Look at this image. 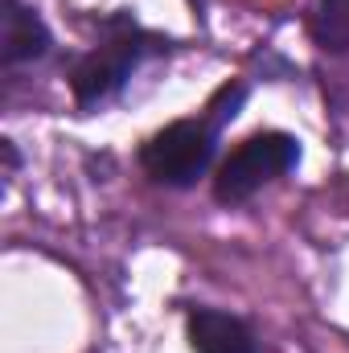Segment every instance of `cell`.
<instances>
[{"mask_svg": "<svg viewBox=\"0 0 349 353\" xmlns=\"http://www.w3.org/2000/svg\"><path fill=\"white\" fill-rule=\"evenodd\" d=\"M312 37L321 50L329 54H346L349 50V0H317L312 12Z\"/></svg>", "mask_w": 349, "mask_h": 353, "instance_id": "8992f818", "label": "cell"}, {"mask_svg": "<svg viewBox=\"0 0 349 353\" xmlns=\"http://www.w3.org/2000/svg\"><path fill=\"white\" fill-rule=\"evenodd\" d=\"M189 345H193V353H255L251 333L235 316L210 312V308L189 316Z\"/></svg>", "mask_w": 349, "mask_h": 353, "instance_id": "5b68a950", "label": "cell"}, {"mask_svg": "<svg viewBox=\"0 0 349 353\" xmlns=\"http://www.w3.org/2000/svg\"><path fill=\"white\" fill-rule=\"evenodd\" d=\"M214 136L218 128L210 119H177L144 144L140 165L161 185H193L214 161Z\"/></svg>", "mask_w": 349, "mask_h": 353, "instance_id": "7a4b0ae2", "label": "cell"}, {"mask_svg": "<svg viewBox=\"0 0 349 353\" xmlns=\"http://www.w3.org/2000/svg\"><path fill=\"white\" fill-rule=\"evenodd\" d=\"M300 161V144L288 132H259L251 140H243L214 173V197L226 205L247 201L251 193H259L267 181L283 176L288 169H296Z\"/></svg>", "mask_w": 349, "mask_h": 353, "instance_id": "6da1fadb", "label": "cell"}, {"mask_svg": "<svg viewBox=\"0 0 349 353\" xmlns=\"http://www.w3.org/2000/svg\"><path fill=\"white\" fill-rule=\"evenodd\" d=\"M136 58H140V41H136V33L111 37L107 46H99L94 54H87V58L74 66V74H70V83H74V99H79L83 107L103 103L107 94H115V90L123 87V79L132 74Z\"/></svg>", "mask_w": 349, "mask_h": 353, "instance_id": "3957f363", "label": "cell"}, {"mask_svg": "<svg viewBox=\"0 0 349 353\" xmlns=\"http://www.w3.org/2000/svg\"><path fill=\"white\" fill-rule=\"evenodd\" d=\"M46 46H50V29L41 25V17L25 8L21 0H4L0 4V58L8 66L33 62L46 54Z\"/></svg>", "mask_w": 349, "mask_h": 353, "instance_id": "277c9868", "label": "cell"}]
</instances>
